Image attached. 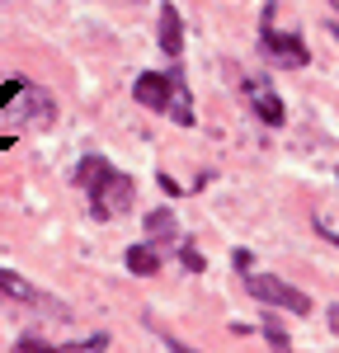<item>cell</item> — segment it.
<instances>
[{
	"instance_id": "obj_1",
	"label": "cell",
	"mask_w": 339,
	"mask_h": 353,
	"mask_svg": "<svg viewBox=\"0 0 339 353\" xmlns=\"http://www.w3.org/2000/svg\"><path fill=\"white\" fill-rule=\"evenodd\" d=\"M76 179H81L85 193H90V212H94V221L123 217V212L132 208V198H137L132 174H123V170L109 165L104 156H85L81 170H76Z\"/></svg>"
},
{
	"instance_id": "obj_2",
	"label": "cell",
	"mask_w": 339,
	"mask_h": 353,
	"mask_svg": "<svg viewBox=\"0 0 339 353\" xmlns=\"http://www.w3.org/2000/svg\"><path fill=\"white\" fill-rule=\"evenodd\" d=\"M132 99L151 113H170L179 128H194V104H189V85L179 71H141L132 85Z\"/></svg>"
},
{
	"instance_id": "obj_3",
	"label": "cell",
	"mask_w": 339,
	"mask_h": 353,
	"mask_svg": "<svg viewBox=\"0 0 339 353\" xmlns=\"http://www.w3.org/2000/svg\"><path fill=\"white\" fill-rule=\"evenodd\" d=\"M245 292L254 301H264V306H282V311H292V316H307L311 311V297L302 288H292V283H282V278H269V273H250L245 278Z\"/></svg>"
},
{
	"instance_id": "obj_4",
	"label": "cell",
	"mask_w": 339,
	"mask_h": 353,
	"mask_svg": "<svg viewBox=\"0 0 339 353\" xmlns=\"http://www.w3.org/2000/svg\"><path fill=\"white\" fill-rule=\"evenodd\" d=\"M259 48H264V57H269V61H278V66H307V61H311L307 43H302L297 33H278V28H274V5H264Z\"/></svg>"
},
{
	"instance_id": "obj_5",
	"label": "cell",
	"mask_w": 339,
	"mask_h": 353,
	"mask_svg": "<svg viewBox=\"0 0 339 353\" xmlns=\"http://www.w3.org/2000/svg\"><path fill=\"white\" fill-rule=\"evenodd\" d=\"M156 38H161V52H165V57H179V52H184V14H179L174 5H161Z\"/></svg>"
},
{
	"instance_id": "obj_6",
	"label": "cell",
	"mask_w": 339,
	"mask_h": 353,
	"mask_svg": "<svg viewBox=\"0 0 339 353\" xmlns=\"http://www.w3.org/2000/svg\"><path fill=\"white\" fill-rule=\"evenodd\" d=\"M245 94H250L254 113H259L269 128H282V99L269 90V85H264V81H250V85H245Z\"/></svg>"
},
{
	"instance_id": "obj_7",
	"label": "cell",
	"mask_w": 339,
	"mask_h": 353,
	"mask_svg": "<svg viewBox=\"0 0 339 353\" xmlns=\"http://www.w3.org/2000/svg\"><path fill=\"white\" fill-rule=\"evenodd\" d=\"M0 292H5V297H14V301H28V306H52L38 288H28L24 278H19V273H10V269H0Z\"/></svg>"
},
{
	"instance_id": "obj_8",
	"label": "cell",
	"mask_w": 339,
	"mask_h": 353,
	"mask_svg": "<svg viewBox=\"0 0 339 353\" xmlns=\"http://www.w3.org/2000/svg\"><path fill=\"white\" fill-rule=\"evenodd\" d=\"M179 236V221H174V212L170 208H156V212H146V241L151 245H165Z\"/></svg>"
},
{
	"instance_id": "obj_9",
	"label": "cell",
	"mask_w": 339,
	"mask_h": 353,
	"mask_svg": "<svg viewBox=\"0 0 339 353\" xmlns=\"http://www.w3.org/2000/svg\"><path fill=\"white\" fill-rule=\"evenodd\" d=\"M127 269L137 273V278H151V273H161V250L146 241V245H132L127 250Z\"/></svg>"
},
{
	"instance_id": "obj_10",
	"label": "cell",
	"mask_w": 339,
	"mask_h": 353,
	"mask_svg": "<svg viewBox=\"0 0 339 353\" xmlns=\"http://www.w3.org/2000/svg\"><path fill=\"white\" fill-rule=\"evenodd\" d=\"M19 94H28V81H19V76H10V81L0 85V109H10Z\"/></svg>"
},
{
	"instance_id": "obj_11",
	"label": "cell",
	"mask_w": 339,
	"mask_h": 353,
	"mask_svg": "<svg viewBox=\"0 0 339 353\" xmlns=\"http://www.w3.org/2000/svg\"><path fill=\"white\" fill-rule=\"evenodd\" d=\"M264 334H269V344H274V353H292V339H287V334L278 330V321H274V316L264 321Z\"/></svg>"
},
{
	"instance_id": "obj_12",
	"label": "cell",
	"mask_w": 339,
	"mask_h": 353,
	"mask_svg": "<svg viewBox=\"0 0 339 353\" xmlns=\"http://www.w3.org/2000/svg\"><path fill=\"white\" fill-rule=\"evenodd\" d=\"M14 353H71V349H52V344H43V339L24 334V339H14Z\"/></svg>"
},
{
	"instance_id": "obj_13",
	"label": "cell",
	"mask_w": 339,
	"mask_h": 353,
	"mask_svg": "<svg viewBox=\"0 0 339 353\" xmlns=\"http://www.w3.org/2000/svg\"><path fill=\"white\" fill-rule=\"evenodd\" d=\"M179 259H184V269H203V254H198V250H189V245H184V254H179Z\"/></svg>"
},
{
	"instance_id": "obj_14",
	"label": "cell",
	"mask_w": 339,
	"mask_h": 353,
	"mask_svg": "<svg viewBox=\"0 0 339 353\" xmlns=\"http://www.w3.org/2000/svg\"><path fill=\"white\" fill-rule=\"evenodd\" d=\"M165 344H170V353H198V349H189L184 339H165Z\"/></svg>"
},
{
	"instance_id": "obj_15",
	"label": "cell",
	"mask_w": 339,
	"mask_h": 353,
	"mask_svg": "<svg viewBox=\"0 0 339 353\" xmlns=\"http://www.w3.org/2000/svg\"><path fill=\"white\" fill-rule=\"evenodd\" d=\"M325 321H330V330L339 334V306H330V311H325Z\"/></svg>"
},
{
	"instance_id": "obj_16",
	"label": "cell",
	"mask_w": 339,
	"mask_h": 353,
	"mask_svg": "<svg viewBox=\"0 0 339 353\" xmlns=\"http://www.w3.org/2000/svg\"><path fill=\"white\" fill-rule=\"evenodd\" d=\"M10 146H14V137H0V151H10Z\"/></svg>"
},
{
	"instance_id": "obj_17",
	"label": "cell",
	"mask_w": 339,
	"mask_h": 353,
	"mask_svg": "<svg viewBox=\"0 0 339 353\" xmlns=\"http://www.w3.org/2000/svg\"><path fill=\"white\" fill-rule=\"evenodd\" d=\"M330 33H335V38H339V24H330Z\"/></svg>"
},
{
	"instance_id": "obj_18",
	"label": "cell",
	"mask_w": 339,
	"mask_h": 353,
	"mask_svg": "<svg viewBox=\"0 0 339 353\" xmlns=\"http://www.w3.org/2000/svg\"><path fill=\"white\" fill-rule=\"evenodd\" d=\"M330 5H335V0H330Z\"/></svg>"
}]
</instances>
